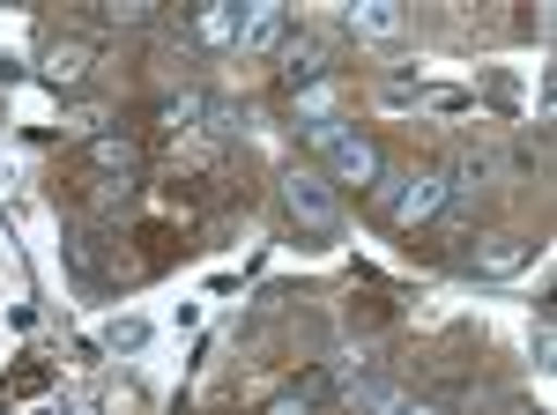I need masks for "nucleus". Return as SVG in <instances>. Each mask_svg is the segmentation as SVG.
<instances>
[{
    "mask_svg": "<svg viewBox=\"0 0 557 415\" xmlns=\"http://www.w3.org/2000/svg\"><path fill=\"white\" fill-rule=\"evenodd\" d=\"M305 149H312V156H327V178H335V193H343V186L372 193V186L386 178L380 141H372V134H357L349 120H312V126H305Z\"/></svg>",
    "mask_w": 557,
    "mask_h": 415,
    "instance_id": "obj_1",
    "label": "nucleus"
},
{
    "mask_svg": "<svg viewBox=\"0 0 557 415\" xmlns=\"http://www.w3.org/2000/svg\"><path fill=\"white\" fill-rule=\"evenodd\" d=\"M283 208H290V223L312 230V238H335V230H343V193H335L327 171H312V164L283 171Z\"/></svg>",
    "mask_w": 557,
    "mask_h": 415,
    "instance_id": "obj_2",
    "label": "nucleus"
},
{
    "mask_svg": "<svg viewBox=\"0 0 557 415\" xmlns=\"http://www.w3.org/2000/svg\"><path fill=\"white\" fill-rule=\"evenodd\" d=\"M372 193L386 201L394 230H417V223H431V215H446V201H454V186H446L438 171H417V178H380Z\"/></svg>",
    "mask_w": 557,
    "mask_h": 415,
    "instance_id": "obj_3",
    "label": "nucleus"
},
{
    "mask_svg": "<svg viewBox=\"0 0 557 415\" xmlns=\"http://www.w3.org/2000/svg\"><path fill=\"white\" fill-rule=\"evenodd\" d=\"M275 60H283V83H290V89H312V83H327L335 45L320 38V30H290V38L275 45Z\"/></svg>",
    "mask_w": 557,
    "mask_h": 415,
    "instance_id": "obj_4",
    "label": "nucleus"
},
{
    "mask_svg": "<svg viewBox=\"0 0 557 415\" xmlns=\"http://www.w3.org/2000/svg\"><path fill=\"white\" fill-rule=\"evenodd\" d=\"M283 38H290V8H283V0H253V8L238 15V45H231V52H275Z\"/></svg>",
    "mask_w": 557,
    "mask_h": 415,
    "instance_id": "obj_5",
    "label": "nucleus"
},
{
    "mask_svg": "<svg viewBox=\"0 0 557 415\" xmlns=\"http://www.w3.org/2000/svg\"><path fill=\"white\" fill-rule=\"evenodd\" d=\"M349 30L364 45H394L409 30V8H401V0H357V8H349Z\"/></svg>",
    "mask_w": 557,
    "mask_h": 415,
    "instance_id": "obj_6",
    "label": "nucleus"
},
{
    "mask_svg": "<svg viewBox=\"0 0 557 415\" xmlns=\"http://www.w3.org/2000/svg\"><path fill=\"white\" fill-rule=\"evenodd\" d=\"M83 156H89V171H120L127 186H134V171H141V149H134L127 134H89Z\"/></svg>",
    "mask_w": 557,
    "mask_h": 415,
    "instance_id": "obj_7",
    "label": "nucleus"
},
{
    "mask_svg": "<svg viewBox=\"0 0 557 415\" xmlns=\"http://www.w3.org/2000/svg\"><path fill=\"white\" fill-rule=\"evenodd\" d=\"M83 75H89V45H83V38L45 45V83H52V89H75Z\"/></svg>",
    "mask_w": 557,
    "mask_h": 415,
    "instance_id": "obj_8",
    "label": "nucleus"
},
{
    "mask_svg": "<svg viewBox=\"0 0 557 415\" xmlns=\"http://www.w3.org/2000/svg\"><path fill=\"white\" fill-rule=\"evenodd\" d=\"M194 38L215 45V52H231V45H238V8H231V0H201V8H194Z\"/></svg>",
    "mask_w": 557,
    "mask_h": 415,
    "instance_id": "obj_9",
    "label": "nucleus"
},
{
    "mask_svg": "<svg viewBox=\"0 0 557 415\" xmlns=\"http://www.w3.org/2000/svg\"><path fill=\"white\" fill-rule=\"evenodd\" d=\"M520 260H528L520 238H483V260H475V267H483V275H513Z\"/></svg>",
    "mask_w": 557,
    "mask_h": 415,
    "instance_id": "obj_10",
    "label": "nucleus"
},
{
    "mask_svg": "<svg viewBox=\"0 0 557 415\" xmlns=\"http://www.w3.org/2000/svg\"><path fill=\"white\" fill-rule=\"evenodd\" d=\"M394 401H401L394 386H364V393H349V408H357V415H394Z\"/></svg>",
    "mask_w": 557,
    "mask_h": 415,
    "instance_id": "obj_11",
    "label": "nucleus"
},
{
    "mask_svg": "<svg viewBox=\"0 0 557 415\" xmlns=\"http://www.w3.org/2000/svg\"><path fill=\"white\" fill-rule=\"evenodd\" d=\"M298 401H305V408L335 401V372H305V378H298Z\"/></svg>",
    "mask_w": 557,
    "mask_h": 415,
    "instance_id": "obj_12",
    "label": "nucleus"
},
{
    "mask_svg": "<svg viewBox=\"0 0 557 415\" xmlns=\"http://www.w3.org/2000/svg\"><path fill=\"white\" fill-rule=\"evenodd\" d=\"M298 104H305V126H312V120H335V89H327V83H312Z\"/></svg>",
    "mask_w": 557,
    "mask_h": 415,
    "instance_id": "obj_13",
    "label": "nucleus"
},
{
    "mask_svg": "<svg viewBox=\"0 0 557 415\" xmlns=\"http://www.w3.org/2000/svg\"><path fill=\"white\" fill-rule=\"evenodd\" d=\"M424 112H469V97L461 89H424Z\"/></svg>",
    "mask_w": 557,
    "mask_h": 415,
    "instance_id": "obj_14",
    "label": "nucleus"
},
{
    "mask_svg": "<svg viewBox=\"0 0 557 415\" xmlns=\"http://www.w3.org/2000/svg\"><path fill=\"white\" fill-rule=\"evenodd\" d=\"M394 415H446V408H431V401H394Z\"/></svg>",
    "mask_w": 557,
    "mask_h": 415,
    "instance_id": "obj_15",
    "label": "nucleus"
},
{
    "mask_svg": "<svg viewBox=\"0 0 557 415\" xmlns=\"http://www.w3.org/2000/svg\"><path fill=\"white\" fill-rule=\"evenodd\" d=\"M268 415H312V408H305L298 393H290V401H275V408H268Z\"/></svg>",
    "mask_w": 557,
    "mask_h": 415,
    "instance_id": "obj_16",
    "label": "nucleus"
}]
</instances>
